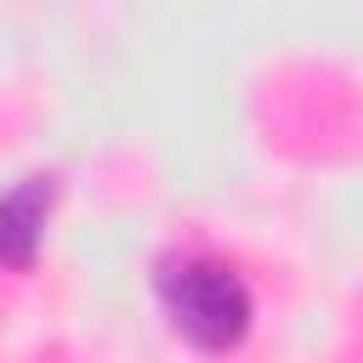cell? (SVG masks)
I'll return each mask as SVG.
<instances>
[{
	"label": "cell",
	"instance_id": "6da1fadb",
	"mask_svg": "<svg viewBox=\"0 0 363 363\" xmlns=\"http://www.w3.org/2000/svg\"><path fill=\"white\" fill-rule=\"evenodd\" d=\"M159 301H164L176 335H187V340L204 346V352L238 346L244 329H250V312H255L244 278H238L227 261H210V255L164 261V267H159Z\"/></svg>",
	"mask_w": 363,
	"mask_h": 363
},
{
	"label": "cell",
	"instance_id": "7a4b0ae2",
	"mask_svg": "<svg viewBox=\"0 0 363 363\" xmlns=\"http://www.w3.org/2000/svg\"><path fill=\"white\" fill-rule=\"evenodd\" d=\"M51 199H57L51 176H28L11 193H0V261L6 267H34L40 233H45V216H51Z\"/></svg>",
	"mask_w": 363,
	"mask_h": 363
}]
</instances>
